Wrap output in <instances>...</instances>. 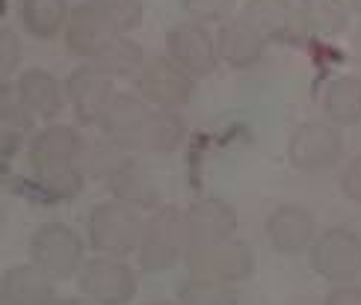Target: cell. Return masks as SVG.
I'll use <instances>...</instances> for the list:
<instances>
[{
	"label": "cell",
	"instance_id": "obj_27",
	"mask_svg": "<svg viewBox=\"0 0 361 305\" xmlns=\"http://www.w3.org/2000/svg\"><path fill=\"white\" fill-rule=\"evenodd\" d=\"M36 121H39V116L27 107V101L18 92V86L9 83V80L0 83V128L30 133L36 128Z\"/></svg>",
	"mask_w": 361,
	"mask_h": 305
},
{
	"label": "cell",
	"instance_id": "obj_24",
	"mask_svg": "<svg viewBox=\"0 0 361 305\" xmlns=\"http://www.w3.org/2000/svg\"><path fill=\"white\" fill-rule=\"evenodd\" d=\"M184 136H187L184 116L178 110H169V107H154L133 155H172V151L180 148Z\"/></svg>",
	"mask_w": 361,
	"mask_h": 305
},
{
	"label": "cell",
	"instance_id": "obj_4",
	"mask_svg": "<svg viewBox=\"0 0 361 305\" xmlns=\"http://www.w3.org/2000/svg\"><path fill=\"white\" fill-rule=\"evenodd\" d=\"M86 246L89 243L74 232L68 222H42L33 234H30L27 252L30 261L42 267L56 282L78 279L86 264Z\"/></svg>",
	"mask_w": 361,
	"mask_h": 305
},
{
	"label": "cell",
	"instance_id": "obj_8",
	"mask_svg": "<svg viewBox=\"0 0 361 305\" xmlns=\"http://www.w3.org/2000/svg\"><path fill=\"white\" fill-rule=\"evenodd\" d=\"M343 157V133L332 121H302L288 140V163L302 175H320Z\"/></svg>",
	"mask_w": 361,
	"mask_h": 305
},
{
	"label": "cell",
	"instance_id": "obj_37",
	"mask_svg": "<svg viewBox=\"0 0 361 305\" xmlns=\"http://www.w3.org/2000/svg\"><path fill=\"white\" fill-rule=\"evenodd\" d=\"M350 6H353L355 15H361V0H350Z\"/></svg>",
	"mask_w": 361,
	"mask_h": 305
},
{
	"label": "cell",
	"instance_id": "obj_33",
	"mask_svg": "<svg viewBox=\"0 0 361 305\" xmlns=\"http://www.w3.org/2000/svg\"><path fill=\"white\" fill-rule=\"evenodd\" d=\"M323 305H361V287L358 285H335L332 291L326 294Z\"/></svg>",
	"mask_w": 361,
	"mask_h": 305
},
{
	"label": "cell",
	"instance_id": "obj_19",
	"mask_svg": "<svg viewBox=\"0 0 361 305\" xmlns=\"http://www.w3.org/2000/svg\"><path fill=\"white\" fill-rule=\"evenodd\" d=\"M15 86H18V92L27 101V107L42 121H56L59 116H63L66 104H68L66 80H59L56 74H51L48 68H42V66L24 68L18 78H15Z\"/></svg>",
	"mask_w": 361,
	"mask_h": 305
},
{
	"label": "cell",
	"instance_id": "obj_34",
	"mask_svg": "<svg viewBox=\"0 0 361 305\" xmlns=\"http://www.w3.org/2000/svg\"><path fill=\"white\" fill-rule=\"evenodd\" d=\"M24 136L21 131H12V128H0V160L9 163L18 151L24 148Z\"/></svg>",
	"mask_w": 361,
	"mask_h": 305
},
{
	"label": "cell",
	"instance_id": "obj_36",
	"mask_svg": "<svg viewBox=\"0 0 361 305\" xmlns=\"http://www.w3.org/2000/svg\"><path fill=\"white\" fill-rule=\"evenodd\" d=\"M54 305H95V302H92V299H86V297L80 294V297H59Z\"/></svg>",
	"mask_w": 361,
	"mask_h": 305
},
{
	"label": "cell",
	"instance_id": "obj_6",
	"mask_svg": "<svg viewBox=\"0 0 361 305\" xmlns=\"http://www.w3.org/2000/svg\"><path fill=\"white\" fill-rule=\"evenodd\" d=\"M308 264L329 285H347L361 276V237L353 228L332 225L308 249Z\"/></svg>",
	"mask_w": 361,
	"mask_h": 305
},
{
	"label": "cell",
	"instance_id": "obj_31",
	"mask_svg": "<svg viewBox=\"0 0 361 305\" xmlns=\"http://www.w3.org/2000/svg\"><path fill=\"white\" fill-rule=\"evenodd\" d=\"M21 59H24V44H21L18 30L4 24L0 27V78L9 80L12 74L18 71Z\"/></svg>",
	"mask_w": 361,
	"mask_h": 305
},
{
	"label": "cell",
	"instance_id": "obj_18",
	"mask_svg": "<svg viewBox=\"0 0 361 305\" xmlns=\"http://www.w3.org/2000/svg\"><path fill=\"white\" fill-rule=\"evenodd\" d=\"M113 27L104 21V15L98 12V6L92 0H83V4L71 6L68 15V24L63 30V42H66V51L71 56H80V59H92L104 44L113 39Z\"/></svg>",
	"mask_w": 361,
	"mask_h": 305
},
{
	"label": "cell",
	"instance_id": "obj_5",
	"mask_svg": "<svg viewBox=\"0 0 361 305\" xmlns=\"http://www.w3.org/2000/svg\"><path fill=\"white\" fill-rule=\"evenodd\" d=\"M187 276L240 285L255 273V252L243 237H222L214 243H199V246H187L184 261Z\"/></svg>",
	"mask_w": 361,
	"mask_h": 305
},
{
	"label": "cell",
	"instance_id": "obj_15",
	"mask_svg": "<svg viewBox=\"0 0 361 305\" xmlns=\"http://www.w3.org/2000/svg\"><path fill=\"white\" fill-rule=\"evenodd\" d=\"M184 228H187V246L231 237L237 232V210L225 199L202 196V199H195L184 208Z\"/></svg>",
	"mask_w": 361,
	"mask_h": 305
},
{
	"label": "cell",
	"instance_id": "obj_23",
	"mask_svg": "<svg viewBox=\"0 0 361 305\" xmlns=\"http://www.w3.org/2000/svg\"><path fill=\"white\" fill-rule=\"evenodd\" d=\"M299 27L308 36L335 39L350 27L353 6L350 0H299Z\"/></svg>",
	"mask_w": 361,
	"mask_h": 305
},
{
	"label": "cell",
	"instance_id": "obj_3",
	"mask_svg": "<svg viewBox=\"0 0 361 305\" xmlns=\"http://www.w3.org/2000/svg\"><path fill=\"white\" fill-rule=\"evenodd\" d=\"M187 252V228L184 210L178 205H160L148 213L142 225V237L137 246V264L145 273H166L178 261H184Z\"/></svg>",
	"mask_w": 361,
	"mask_h": 305
},
{
	"label": "cell",
	"instance_id": "obj_17",
	"mask_svg": "<svg viewBox=\"0 0 361 305\" xmlns=\"http://www.w3.org/2000/svg\"><path fill=\"white\" fill-rule=\"evenodd\" d=\"M56 299V279L33 261L12 264L0 276V305H54Z\"/></svg>",
	"mask_w": 361,
	"mask_h": 305
},
{
	"label": "cell",
	"instance_id": "obj_9",
	"mask_svg": "<svg viewBox=\"0 0 361 305\" xmlns=\"http://www.w3.org/2000/svg\"><path fill=\"white\" fill-rule=\"evenodd\" d=\"M130 83L140 98H145L154 107H169V110H180V107H187L195 98V78L166 54L148 56Z\"/></svg>",
	"mask_w": 361,
	"mask_h": 305
},
{
	"label": "cell",
	"instance_id": "obj_22",
	"mask_svg": "<svg viewBox=\"0 0 361 305\" xmlns=\"http://www.w3.org/2000/svg\"><path fill=\"white\" fill-rule=\"evenodd\" d=\"M18 24L27 36L39 42H51L66 30L71 6L68 0H18Z\"/></svg>",
	"mask_w": 361,
	"mask_h": 305
},
{
	"label": "cell",
	"instance_id": "obj_10",
	"mask_svg": "<svg viewBox=\"0 0 361 305\" xmlns=\"http://www.w3.org/2000/svg\"><path fill=\"white\" fill-rule=\"evenodd\" d=\"M166 56L184 68L187 74H192L195 80L210 78L222 56L216 48V36L202 24V21H180L166 33Z\"/></svg>",
	"mask_w": 361,
	"mask_h": 305
},
{
	"label": "cell",
	"instance_id": "obj_14",
	"mask_svg": "<svg viewBox=\"0 0 361 305\" xmlns=\"http://www.w3.org/2000/svg\"><path fill=\"white\" fill-rule=\"evenodd\" d=\"M264 234L279 255H302L317 240V220L302 205H279L267 217Z\"/></svg>",
	"mask_w": 361,
	"mask_h": 305
},
{
	"label": "cell",
	"instance_id": "obj_26",
	"mask_svg": "<svg viewBox=\"0 0 361 305\" xmlns=\"http://www.w3.org/2000/svg\"><path fill=\"white\" fill-rule=\"evenodd\" d=\"M175 299H178V305H240L234 285L195 279V276H187L178 282Z\"/></svg>",
	"mask_w": 361,
	"mask_h": 305
},
{
	"label": "cell",
	"instance_id": "obj_1",
	"mask_svg": "<svg viewBox=\"0 0 361 305\" xmlns=\"http://www.w3.org/2000/svg\"><path fill=\"white\" fill-rule=\"evenodd\" d=\"M89 140L66 121H48L42 131L33 133L27 145V163L33 172V187L48 202L78 199L86 187V157Z\"/></svg>",
	"mask_w": 361,
	"mask_h": 305
},
{
	"label": "cell",
	"instance_id": "obj_32",
	"mask_svg": "<svg viewBox=\"0 0 361 305\" xmlns=\"http://www.w3.org/2000/svg\"><path fill=\"white\" fill-rule=\"evenodd\" d=\"M341 193L347 196L350 202L361 205V155H355L341 172Z\"/></svg>",
	"mask_w": 361,
	"mask_h": 305
},
{
	"label": "cell",
	"instance_id": "obj_16",
	"mask_svg": "<svg viewBox=\"0 0 361 305\" xmlns=\"http://www.w3.org/2000/svg\"><path fill=\"white\" fill-rule=\"evenodd\" d=\"M216 48H219V56L225 66L243 71V68H252L261 63L269 42L237 12L216 27Z\"/></svg>",
	"mask_w": 361,
	"mask_h": 305
},
{
	"label": "cell",
	"instance_id": "obj_13",
	"mask_svg": "<svg viewBox=\"0 0 361 305\" xmlns=\"http://www.w3.org/2000/svg\"><path fill=\"white\" fill-rule=\"evenodd\" d=\"M152 113H154V104L140 98L133 89L130 92H116L110 107H107V113L101 119L98 131H101V136H107L110 143H116L118 148H125L133 155Z\"/></svg>",
	"mask_w": 361,
	"mask_h": 305
},
{
	"label": "cell",
	"instance_id": "obj_35",
	"mask_svg": "<svg viewBox=\"0 0 361 305\" xmlns=\"http://www.w3.org/2000/svg\"><path fill=\"white\" fill-rule=\"evenodd\" d=\"M350 56H353V63L361 68V24L355 27V33L350 36Z\"/></svg>",
	"mask_w": 361,
	"mask_h": 305
},
{
	"label": "cell",
	"instance_id": "obj_20",
	"mask_svg": "<svg viewBox=\"0 0 361 305\" xmlns=\"http://www.w3.org/2000/svg\"><path fill=\"white\" fill-rule=\"evenodd\" d=\"M240 15L258 30V33L273 42H290L293 30L299 27V12L293 0H246L240 6Z\"/></svg>",
	"mask_w": 361,
	"mask_h": 305
},
{
	"label": "cell",
	"instance_id": "obj_38",
	"mask_svg": "<svg viewBox=\"0 0 361 305\" xmlns=\"http://www.w3.org/2000/svg\"><path fill=\"white\" fill-rule=\"evenodd\" d=\"M148 305H178V302H166V299H157V302H148Z\"/></svg>",
	"mask_w": 361,
	"mask_h": 305
},
{
	"label": "cell",
	"instance_id": "obj_30",
	"mask_svg": "<svg viewBox=\"0 0 361 305\" xmlns=\"http://www.w3.org/2000/svg\"><path fill=\"white\" fill-rule=\"evenodd\" d=\"M237 0H180V9H184L192 21L202 24H222L234 15Z\"/></svg>",
	"mask_w": 361,
	"mask_h": 305
},
{
	"label": "cell",
	"instance_id": "obj_29",
	"mask_svg": "<svg viewBox=\"0 0 361 305\" xmlns=\"http://www.w3.org/2000/svg\"><path fill=\"white\" fill-rule=\"evenodd\" d=\"M125 155H130V151L118 148L116 143L107 140V136H101L98 143H89L86 157H83V169H86V175L92 178V181H104V178L113 172V166L122 160Z\"/></svg>",
	"mask_w": 361,
	"mask_h": 305
},
{
	"label": "cell",
	"instance_id": "obj_28",
	"mask_svg": "<svg viewBox=\"0 0 361 305\" xmlns=\"http://www.w3.org/2000/svg\"><path fill=\"white\" fill-rule=\"evenodd\" d=\"M92 4L104 15V21L113 27V33H122V36L137 30L145 18L142 0H92Z\"/></svg>",
	"mask_w": 361,
	"mask_h": 305
},
{
	"label": "cell",
	"instance_id": "obj_12",
	"mask_svg": "<svg viewBox=\"0 0 361 305\" xmlns=\"http://www.w3.org/2000/svg\"><path fill=\"white\" fill-rule=\"evenodd\" d=\"M104 187H107L110 199H118L130 205L140 213H152L154 208H160V184L140 155H125L113 166V172L104 178Z\"/></svg>",
	"mask_w": 361,
	"mask_h": 305
},
{
	"label": "cell",
	"instance_id": "obj_25",
	"mask_svg": "<svg viewBox=\"0 0 361 305\" xmlns=\"http://www.w3.org/2000/svg\"><path fill=\"white\" fill-rule=\"evenodd\" d=\"M145 51L140 42H133L122 33H116L104 48L89 59L101 74H107L113 80H133L137 78V71L145 66Z\"/></svg>",
	"mask_w": 361,
	"mask_h": 305
},
{
	"label": "cell",
	"instance_id": "obj_7",
	"mask_svg": "<svg viewBox=\"0 0 361 305\" xmlns=\"http://www.w3.org/2000/svg\"><path fill=\"white\" fill-rule=\"evenodd\" d=\"M78 287L95 305H130L140 291V282H137V270L125 258L92 255L86 258L80 270Z\"/></svg>",
	"mask_w": 361,
	"mask_h": 305
},
{
	"label": "cell",
	"instance_id": "obj_11",
	"mask_svg": "<svg viewBox=\"0 0 361 305\" xmlns=\"http://www.w3.org/2000/svg\"><path fill=\"white\" fill-rule=\"evenodd\" d=\"M116 92V80L101 74L92 63L78 66L66 78V95L80 128H98Z\"/></svg>",
	"mask_w": 361,
	"mask_h": 305
},
{
	"label": "cell",
	"instance_id": "obj_21",
	"mask_svg": "<svg viewBox=\"0 0 361 305\" xmlns=\"http://www.w3.org/2000/svg\"><path fill=\"white\" fill-rule=\"evenodd\" d=\"M323 119L338 128H355L361 121V78L355 74H338L326 83L320 98Z\"/></svg>",
	"mask_w": 361,
	"mask_h": 305
},
{
	"label": "cell",
	"instance_id": "obj_2",
	"mask_svg": "<svg viewBox=\"0 0 361 305\" xmlns=\"http://www.w3.org/2000/svg\"><path fill=\"white\" fill-rule=\"evenodd\" d=\"M142 225L145 220L130 205L118 199L98 202L92 205V210L86 217V243L95 255L130 258V255H137Z\"/></svg>",
	"mask_w": 361,
	"mask_h": 305
}]
</instances>
